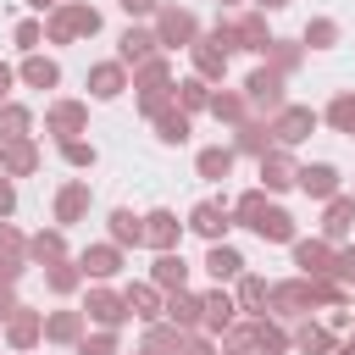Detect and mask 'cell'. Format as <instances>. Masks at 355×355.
I'll return each instance as SVG.
<instances>
[{
  "mask_svg": "<svg viewBox=\"0 0 355 355\" xmlns=\"http://www.w3.org/2000/svg\"><path fill=\"white\" fill-rule=\"evenodd\" d=\"M233 222L250 227L261 244H294V239H300V233H294V216H288L283 205H272L266 189H244V194L233 200Z\"/></svg>",
  "mask_w": 355,
  "mask_h": 355,
  "instance_id": "1",
  "label": "cell"
},
{
  "mask_svg": "<svg viewBox=\"0 0 355 355\" xmlns=\"http://www.w3.org/2000/svg\"><path fill=\"white\" fill-rule=\"evenodd\" d=\"M205 39H211V44H222L227 55H233V50L266 55V44H272V28H266V17H261V11H239V17H216V28H211Z\"/></svg>",
  "mask_w": 355,
  "mask_h": 355,
  "instance_id": "2",
  "label": "cell"
},
{
  "mask_svg": "<svg viewBox=\"0 0 355 355\" xmlns=\"http://www.w3.org/2000/svg\"><path fill=\"white\" fill-rule=\"evenodd\" d=\"M94 33H100V11L89 0H61L44 17V39L50 44H72V39H94Z\"/></svg>",
  "mask_w": 355,
  "mask_h": 355,
  "instance_id": "3",
  "label": "cell"
},
{
  "mask_svg": "<svg viewBox=\"0 0 355 355\" xmlns=\"http://www.w3.org/2000/svg\"><path fill=\"white\" fill-rule=\"evenodd\" d=\"M128 83L139 89V111H144V116H155L161 105H172V83H178V78H172L166 50H161V55H150L144 67H133V78H128Z\"/></svg>",
  "mask_w": 355,
  "mask_h": 355,
  "instance_id": "4",
  "label": "cell"
},
{
  "mask_svg": "<svg viewBox=\"0 0 355 355\" xmlns=\"http://www.w3.org/2000/svg\"><path fill=\"white\" fill-rule=\"evenodd\" d=\"M78 311H83V322H94V327H105V333H122V322H133V316H128L122 288H111V283H94V288H89V300H83Z\"/></svg>",
  "mask_w": 355,
  "mask_h": 355,
  "instance_id": "5",
  "label": "cell"
},
{
  "mask_svg": "<svg viewBox=\"0 0 355 355\" xmlns=\"http://www.w3.org/2000/svg\"><path fill=\"white\" fill-rule=\"evenodd\" d=\"M200 39V17L189 6H161L155 11V44L161 50H189Z\"/></svg>",
  "mask_w": 355,
  "mask_h": 355,
  "instance_id": "6",
  "label": "cell"
},
{
  "mask_svg": "<svg viewBox=\"0 0 355 355\" xmlns=\"http://www.w3.org/2000/svg\"><path fill=\"white\" fill-rule=\"evenodd\" d=\"M266 311L272 322H305L316 305H311V283L305 277H288V283H272L266 288Z\"/></svg>",
  "mask_w": 355,
  "mask_h": 355,
  "instance_id": "7",
  "label": "cell"
},
{
  "mask_svg": "<svg viewBox=\"0 0 355 355\" xmlns=\"http://www.w3.org/2000/svg\"><path fill=\"white\" fill-rule=\"evenodd\" d=\"M283 72H272V67H255L250 78H244V100H250V111H261V116H277L283 105H288V94H283Z\"/></svg>",
  "mask_w": 355,
  "mask_h": 355,
  "instance_id": "8",
  "label": "cell"
},
{
  "mask_svg": "<svg viewBox=\"0 0 355 355\" xmlns=\"http://www.w3.org/2000/svg\"><path fill=\"white\" fill-rule=\"evenodd\" d=\"M266 122H272L277 150H294V144H305V139L316 133V122H322V116H316L311 105H283V111H277V116H266Z\"/></svg>",
  "mask_w": 355,
  "mask_h": 355,
  "instance_id": "9",
  "label": "cell"
},
{
  "mask_svg": "<svg viewBox=\"0 0 355 355\" xmlns=\"http://www.w3.org/2000/svg\"><path fill=\"white\" fill-rule=\"evenodd\" d=\"M83 128H89V105H83V100H55V105L44 111V133H50L55 144L78 139Z\"/></svg>",
  "mask_w": 355,
  "mask_h": 355,
  "instance_id": "10",
  "label": "cell"
},
{
  "mask_svg": "<svg viewBox=\"0 0 355 355\" xmlns=\"http://www.w3.org/2000/svg\"><path fill=\"white\" fill-rule=\"evenodd\" d=\"M89 205H94V189H89L83 178L61 183V189H55V227L67 233L72 222H83V216H89Z\"/></svg>",
  "mask_w": 355,
  "mask_h": 355,
  "instance_id": "11",
  "label": "cell"
},
{
  "mask_svg": "<svg viewBox=\"0 0 355 355\" xmlns=\"http://www.w3.org/2000/svg\"><path fill=\"white\" fill-rule=\"evenodd\" d=\"M349 233H355V194H333L327 211H322V233L316 239H327L338 250V244H349Z\"/></svg>",
  "mask_w": 355,
  "mask_h": 355,
  "instance_id": "12",
  "label": "cell"
},
{
  "mask_svg": "<svg viewBox=\"0 0 355 355\" xmlns=\"http://www.w3.org/2000/svg\"><path fill=\"white\" fill-rule=\"evenodd\" d=\"M239 322V305H233V294L216 283L211 294H200V333H211V338H222V327H233Z\"/></svg>",
  "mask_w": 355,
  "mask_h": 355,
  "instance_id": "13",
  "label": "cell"
},
{
  "mask_svg": "<svg viewBox=\"0 0 355 355\" xmlns=\"http://www.w3.org/2000/svg\"><path fill=\"white\" fill-rule=\"evenodd\" d=\"M189 227H194L205 244H222V239H227V227H233V211H227L222 200H200V205L189 211Z\"/></svg>",
  "mask_w": 355,
  "mask_h": 355,
  "instance_id": "14",
  "label": "cell"
},
{
  "mask_svg": "<svg viewBox=\"0 0 355 355\" xmlns=\"http://www.w3.org/2000/svg\"><path fill=\"white\" fill-rule=\"evenodd\" d=\"M178 239H183V222H178V211H166V205H155V211H144V244L161 255V250H178Z\"/></svg>",
  "mask_w": 355,
  "mask_h": 355,
  "instance_id": "15",
  "label": "cell"
},
{
  "mask_svg": "<svg viewBox=\"0 0 355 355\" xmlns=\"http://www.w3.org/2000/svg\"><path fill=\"white\" fill-rule=\"evenodd\" d=\"M288 250H294L300 277H333V244L327 239H294Z\"/></svg>",
  "mask_w": 355,
  "mask_h": 355,
  "instance_id": "16",
  "label": "cell"
},
{
  "mask_svg": "<svg viewBox=\"0 0 355 355\" xmlns=\"http://www.w3.org/2000/svg\"><path fill=\"white\" fill-rule=\"evenodd\" d=\"M78 272H83V283L94 277V283H111L116 272H122V250L105 239V244H89L83 255H78Z\"/></svg>",
  "mask_w": 355,
  "mask_h": 355,
  "instance_id": "17",
  "label": "cell"
},
{
  "mask_svg": "<svg viewBox=\"0 0 355 355\" xmlns=\"http://www.w3.org/2000/svg\"><path fill=\"white\" fill-rule=\"evenodd\" d=\"M39 338H44V311L17 305V311L6 316V344H11V349H33Z\"/></svg>",
  "mask_w": 355,
  "mask_h": 355,
  "instance_id": "18",
  "label": "cell"
},
{
  "mask_svg": "<svg viewBox=\"0 0 355 355\" xmlns=\"http://www.w3.org/2000/svg\"><path fill=\"white\" fill-rule=\"evenodd\" d=\"M150 55H161V44H155V28H122V39H116V61L122 67H144Z\"/></svg>",
  "mask_w": 355,
  "mask_h": 355,
  "instance_id": "19",
  "label": "cell"
},
{
  "mask_svg": "<svg viewBox=\"0 0 355 355\" xmlns=\"http://www.w3.org/2000/svg\"><path fill=\"white\" fill-rule=\"evenodd\" d=\"M272 150H277V139H272V122H266V116H250L244 128H233V155H255V161H261V155H272Z\"/></svg>",
  "mask_w": 355,
  "mask_h": 355,
  "instance_id": "20",
  "label": "cell"
},
{
  "mask_svg": "<svg viewBox=\"0 0 355 355\" xmlns=\"http://www.w3.org/2000/svg\"><path fill=\"white\" fill-rule=\"evenodd\" d=\"M294 189L327 205V200L338 194V166H327V161H311V166H300V172H294Z\"/></svg>",
  "mask_w": 355,
  "mask_h": 355,
  "instance_id": "21",
  "label": "cell"
},
{
  "mask_svg": "<svg viewBox=\"0 0 355 355\" xmlns=\"http://www.w3.org/2000/svg\"><path fill=\"white\" fill-rule=\"evenodd\" d=\"M189 55H194V78H200V83H222V78H227V50L211 44L205 33L189 44Z\"/></svg>",
  "mask_w": 355,
  "mask_h": 355,
  "instance_id": "22",
  "label": "cell"
},
{
  "mask_svg": "<svg viewBox=\"0 0 355 355\" xmlns=\"http://www.w3.org/2000/svg\"><path fill=\"white\" fill-rule=\"evenodd\" d=\"M39 161H44V155H39L33 139H11V144H0V172H6V178H33Z\"/></svg>",
  "mask_w": 355,
  "mask_h": 355,
  "instance_id": "23",
  "label": "cell"
},
{
  "mask_svg": "<svg viewBox=\"0 0 355 355\" xmlns=\"http://www.w3.org/2000/svg\"><path fill=\"white\" fill-rule=\"evenodd\" d=\"M294 172H300V161H294L288 150H272V155H261V189H266V194H283V189H294Z\"/></svg>",
  "mask_w": 355,
  "mask_h": 355,
  "instance_id": "24",
  "label": "cell"
},
{
  "mask_svg": "<svg viewBox=\"0 0 355 355\" xmlns=\"http://www.w3.org/2000/svg\"><path fill=\"white\" fill-rule=\"evenodd\" d=\"M150 283H155L161 294H178V288L189 283V261H183V250H161L155 266H150Z\"/></svg>",
  "mask_w": 355,
  "mask_h": 355,
  "instance_id": "25",
  "label": "cell"
},
{
  "mask_svg": "<svg viewBox=\"0 0 355 355\" xmlns=\"http://www.w3.org/2000/svg\"><path fill=\"white\" fill-rule=\"evenodd\" d=\"M233 283H239V288H233L239 316H250V322H255V316H266V288H272V283H266V277H255V272H239Z\"/></svg>",
  "mask_w": 355,
  "mask_h": 355,
  "instance_id": "26",
  "label": "cell"
},
{
  "mask_svg": "<svg viewBox=\"0 0 355 355\" xmlns=\"http://www.w3.org/2000/svg\"><path fill=\"white\" fill-rule=\"evenodd\" d=\"M122 300H128V316H139L144 327H150V322H161V305H166V294H161L155 283H128V288H122Z\"/></svg>",
  "mask_w": 355,
  "mask_h": 355,
  "instance_id": "27",
  "label": "cell"
},
{
  "mask_svg": "<svg viewBox=\"0 0 355 355\" xmlns=\"http://www.w3.org/2000/svg\"><path fill=\"white\" fill-rule=\"evenodd\" d=\"M161 322H172L178 333H200V294H189V288L166 294V305H161Z\"/></svg>",
  "mask_w": 355,
  "mask_h": 355,
  "instance_id": "28",
  "label": "cell"
},
{
  "mask_svg": "<svg viewBox=\"0 0 355 355\" xmlns=\"http://www.w3.org/2000/svg\"><path fill=\"white\" fill-rule=\"evenodd\" d=\"M122 89H128V67L122 61H94L89 67V94L94 100H116Z\"/></svg>",
  "mask_w": 355,
  "mask_h": 355,
  "instance_id": "29",
  "label": "cell"
},
{
  "mask_svg": "<svg viewBox=\"0 0 355 355\" xmlns=\"http://www.w3.org/2000/svg\"><path fill=\"white\" fill-rule=\"evenodd\" d=\"M105 227H111V244H116V250H139V244H144V216L128 211V205H116V211L105 216Z\"/></svg>",
  "mask_w": 355,
  "mask_h": 355,
  "instance_id": "30",
  "label": "cell"
},
{
  "mask_svg": "<svg viewBox=\"0 0 355 355\" xmlns=\"http://www.w3.org/2000/svg\"><path fill=\"white\" fill-rule=\"evenodd\" d=\"M55 261H67V233L61 227H39L28 239V266H55Z\"/></svg>",
  "mask_w": 355,
  "mask_h": 355,
  "instance_id": "31",
  "label": "cell"
},
{
  "mask_svg": "<svg viewBox=\"0 0 355 355\" xmlns=\"http://www.w3.org/2000/svg\"><path fill=\"white\" fill-rule=\"evenodd\" d=\"M250 349L255 355H288V327L272 322V316H255L250 322Z\"/></svg>",
  "mask_w": 355,
  "mask_h": 355,
  "instance_id": "32",
  "label": "cell"
},
{
  "mask_svg": "<svg viewBox=\"0 0 355 355\" xmlns=\"http://www.w3.org/2000/svg\"><path fill=\"white\" fill-rule=\"evenodd\" d=\"M211 116H216L222 128H244V122H250V100H244V89H216V94H211Z\"/></svg>",
  "mask_w": 355,
  "mask_h": 355,
  "instance_id": "33",
  "label": "cell"
},
{
  "mask_svg": "<svg viewBox=\"0 0 355 355\" xmlns=\"http://www.w3.org/2000/svg\"><path fill=\"white\" fill-rule=\"evenodd\" d=\"M150 122H155V139H161V144H172V150H178V144H189V133H194V116H183L178 105H161Z\"/></svg>",
  "mask_w": 355,
  "mask_h": 355,
  "instance_id": "34",
  "label": "cell"
},
{
  "mask_svg": "<svg viewBox=\"0 0 355 355\" xmlns=\"http://www.w3.org/2000/svg\"><path fill=\"white\" fill-rule=\"evenodd\" d=\"M83 327H89L83 311H50V316H44V344H67V349H72V344L83 338Z\"/></svg>",
  "mask_w": 355,
  "mask_h": 355,
  "instance_id": "35",
  "label": "cell"
},
{
  "mask_svg": "<svg viewBox=\"0 0 355 355\" xmlns=\"http://www.w3.org/2000/svg\"><path fill=\"white\" fill-rule=\"evenodd\" d=\"M233 161H239V155H233V144H205V150L194 155V172H200L205 183H222V178L233 172Z\"/></svg>",
  "mask_w": 355,
  "mask_h": 355,
  "instance_id": "36",
  "label": "cell"
},
{
  "mask_svg": "<svg viewBox=\"0 0 355 355\" xmlns=\"http://www.w3.org/2000/svg\"><path fill=\"white\" fill-rule=\"evenodd\" d=\"M333 333L322 327V322H300L294 333H288V349H300V355H333Z\"/></svg>",
  "mask_w": 355,
  "mask_h": 355,
  "instance_id": "37",
  "label": "cell"
},
{
  "mask_svg": "<svg viewBox=\"0 0 355 355\" xmlns=\"http://www.w3.org/2000/svg\"><path fill=\"white\" fill-rule=\"evenodd\" d=\"M205 272H211L216 283H233V277L244 272V255H239V250L222 239V244H211V250H205Z\"/></svg>",
  "mask_w": 355,
  "mask_h": 355,
  "instance_id": "38",
  "label": "cell"
},
{
  "mask_svg": "<svg viewBox=\"0 0 355 355\" xmlns=\"http://www.w3.org/2000/svg\"><path fill=\"white\" fill-rule=\"evenodd\" d=\"M17 78H22L28 89H55V83H61V67L33 50V55H22V72H17Z\"/></svg>",
  "mask_w": 355,
  "mask_h": 355,
  "instance_id": "39",
  "label": "cell"
},
{
  "mask_svg": "<svg viewBox=\"0 0 355 355\" xmlns=\"http://www.w3.org/2000/svg\"><path fill=\"white\" fill-rule=\"evenodd\" d=\"M172 105H178L183 116H194V111H211V83H200V78H183V83H172Z\"/></svg>",
  "mask_w": 355,
  "mask_h": 355,
  "instance_id": "40",
  "label": "cell"
},
{
  "mask_svg": "<svg viewBox=\"0 0 355 355\" xmlns=\"http://www.w3.org/2000/svg\"><path fill=\"white\" fill-rule=\"evenodd\" d=\"M11 139H33V111L17 100L0 105V144H11Z\"/></svg>",
  "mask_w": 355,
  "mask_h": 355,
  "instance_id": "41",
  "label": "cell"
},
{
  "mask_svg": "<svg viewBox=\"0 0 355 355\" xmlns=\"http://www.w3.org/2000/svg\"><path fill=\"white\" fill-rule=\"evenodd\" d=\"M139 349H144V355H178V349H183V333H178L172 322H150Z\"/></svg>",
  "mask_w": 355,
  "mask_h": 355,
  "instance_id": "42",
  "label": "cell"
},
{
  "mask_svg": "<svg viewBox=\"0 0 355 355\" xmlns=\"http://www.w3.org/2000/svg\"><path fill=\"white\" fill-rule=\"evenodd\" d=\"M300 61H305V44H294V39H272V44H266V67H272V72L288 78Z\"/></svg>",
  "mask_w": 355,
  "mask_h": 355,
  "instance_id": "43",
  "label": "cell"
},
{
  "mask_svg": "<svg viewBox=\"0 0 355 355\" xmlns=\"http://www.w3.org/2000/svg\"><path fill=\"white\" fill-rule=\"evenodd\" d=\"M78 283H83V272H78L72 255L55 261V266H44V288H50V294H78Z\"/></svg>",
  "mask_w": 355,
  "mask_h": 355,
  "instance_id": "44",
  "label": "cell"
},
{
  "mask_svg": "<svg viewBox=\"0 0 355 355\" xmlns=\"http://www.w3.org/2000/svg\"><path fill=\"white\" fill-rule=\"evenodd\" d=\"M300 44H305V50H333V44H338V22H333V17H311L305 33H300Z\"/></svg>",
  "mask_w": 355,
  "mask_h": 355,
  "instance_id": "45",
  "label": "cell"
},
{
  "mask_svg": "<svg viewBox=\"0 0 355 355\" xmlns=\"http://www.w3.org/2000/svg\"><path fill=\"white\" fill-rule=\"evenodd\" d=\"M72 355H122V333H83L78 344H72Z\"/></svg>",
  "mask_w": 355,
  "mask_h": 355,
  "instance_id": "46",
  "label": "cell"
},
{
  "mask_svg": "<svg viewBox=\"0 0 355 355\" xmlns=\"http://www.w3.org/2000/svg\"><path fill=\"white\" fill-rule=\"evenodd\" d=\"M11 44H17L22 55H33V50L44 44V22H39V17H22V22L11 28Z\"/></svg>",
  "mask_w": 355,
  "mask_h": 355,
  "instance_id": "47",
  "label": "cell"
},
{
  "mask_svg": "<svg viewBox=\"0 0 355 355\" xmlns=\"http://www.w3.org/2000/svg\"><path fill=\"white\" fill-rule=\"evenodd\" d=\"M216 355H255V349H250V322H233V327H222V338H216Z\"/></svg>",
  "mask_w": 355,
  "mask_h": 355,
  "instance_id": "48",
  "label": "cell"
},
{
  "mask_svg": "<svg viewBox=\"0 0 355 355\" xmlns=\"http://www.w3.org/2000/svg\"><path fill=\"white\" fill-rule=\"evenodd\" d=\"M327 122L338 128V133H349L355 139V94L344 89V94H333V105H327Z\"/></svg>",
  "mask_w": 355,
  "mask_h": 355,
  "instance_id": "49",
  "label": "cell"
},
{
  "mask_svg": "<svg viewBox=\"0 0 355 355\" xmlns=\"http://www.w3.org/2000/svg\"><path fill=\"white\" fill-rule=\"evenodd\" d=\"M61 161H67V166H78V172H89V166L100 161V150H94L89 139H67V144H61Z\"/></svg>",
  "mask_w": 355,
  "mask_h": 355,
  "instance_id": "50",
  "label": "cell"
},
{
  "mask_svg": "<svg viewBox=\"0 0 355 355\" xmlns=\"http://www.w3.org/2000/svg\"><path fill=\"white\" fill-rule=\"evenodd\" d=\"M0 261H28V239L11 222H0Z\"/></svg>",
  "mask_w": 355,
  "mask_h": 355,
  "instance_id": "51",
  "label": "cell"
},
{
  "mask_svg": "<svg viewBox=\"0 0 355 355\" xmlns=\"http://www.w3.org/2000/svg\"><path fill=\"white\" fill-rule=\"evenodd\" d=\"M333 277L355 294V244H338V250H333Z\"/></svg>",
  "mask_w": 355,
  "mask_h": 355,
  "instance_id": "52",
  "label": "cell"
},
{
  "mask_svg": "<svg viewBox=\"0 0 355 355\" xmlns=\"http://www.w3.org/2000/svg\"><path fill=\"white\" fill-rule=\"evenodd\" d=\"M178 355H216V338L211 333H183V349Z\"/></svg>",
  "mask_w": 355,
  "mask_h": 355,
  "instance_id": "53",
  "label": "cell"
},
{
  "mask_svg": "<svg viewBox=\"0 0 355 355\" xmlns=\"http://www.w3.org/2000/svg\"><path fill=\"white\" fill-rule=\"evenodd\" d=\"M11 211H17V183L0 172V222H11Z\"/></svg>",
  "mask_w": 355,
  "mask_h": 355,
  "instance_id": "54",
  "label": "cell"
},
{
  "mask_svg": "<svg viewBox=\"0 0 355 355\" xmlns=\"http://www.w3.org/2000/svg\"><path fill=\"white\" fill-rule=\"evenodd\" d=\"M116 6H122L128 17H155V11H161V0H116Z\"/></svg>",
  "mask_w": 355,
  "mask_h": 355,
  "instance_id": "55",
  "label": "cell"
},
{
  "mask_svg": "<svg viewBox=\"0 0 355 355\" xmlns=\"http://www.w3.org/2000/svg\"><path fill=\"white\" fill-rule=\"evenodd\" d=\"M17 305H22V300H17V288H11V283H0V327H6V316H11Z\"/></svg>",
  "mask_w": 355,
  "mask_h": 355,
  "instance_id": "56",
  "label": "cell"
},
{
  "mask_svg": "<svg viewBox=\"0 0 355 355\" xmlns=\"http://www.w3.org/2000/svg\"><path fill=\"white\" fill-rule=\"evenodd\" d=\"M11 83H17V72H11V67H6V61H0V105H6V100H11Z\"/></svg>",
  "mask_w": 355,
  "mask_h": 355,
  "instance_id": "57",
  "label": "cell"
},
{
  "mask_svg": "<svg viewBox=\"0 0 355 355\" xmlns=\"http://www.w3.org/2000/svg\"><path fill=\"white\" fill-rule=\"evenodd\" d=\"M28 6H33V11H39V17H50V11H55V6H61V0H28Z\"/></svg>",
  "mask_w": 355,
  "mask_h": 355,
  "instance_id": "58",
  "label": "cell"
},
{
  "mask_svg": "<svg viewBox=\"0 0 355 355\" xmlns=\"http://www.w3.org/2000/svg\"><path fill=\"white\" fill-rule=\"evenodd\" d=\"M283 6H288V0H255V11H261V17H266V11H283Z\"/></svg>",
  "mask_w": 355,
  "mask_h": 355,
  "instance_id": "59",
  "label": "cell"
},
{
  "mask_svg": "<svg viewBox=\"0 0 355 355\" xmlns=\"http://www.w3.org/2000/svg\"><path fill=\"white\" fill-rule=\"evenodd\" d=\"M333 355H355V338H338V344H333Z\"/></svg>",
  "mask_w": 355,
  "mask_h": 355,
  "instance_id": "60",
  "label": "cell"
},
{
  "mask_svg": "<svg viewBox=\"0 0 355 355\" xmlns=\"http://www.w3.org/2000/svg\"><path fill=\"white\" fill-rule=\"evenodd\" d=\"M349 322H355V311H349ZM349 338H355V333H349Z\"/></svg>",
  "mask_w": 355,
  "mask_h": 355,
  "instance_id": "61",
  "label": "cell"
},
{
  "mask_svg": "<svg viewBox=\"0 0 355 355\" xmlns=\"http://www.w3.org/2000/svg\"><path fill=\"white\" fill-rule=\"evenodd\" d=\"M133 355H144V349H133Z\"/></svg>",
  "mask_w": 355,
  "mask_h": 355,
  "instance_id": "62",
  "label": "cell"
},
{
  "mask_svg": "<svg viewBox=\"0 0 355 355\" xmlns=\"http://www.w3.org/2000/svg\"><path fill=\"white\" fill-rule=\"evenodd\" d=\"M222 6H233V0H222Z\"/></svg>",
  "mask_w": 355,
  "mask_h": 355,
  "instance_id": "63",
  "label": "cell"
}]
</instances>
